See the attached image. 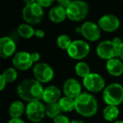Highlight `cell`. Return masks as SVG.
<instances>
[{"mask_svg": "<svg viewBox=\"0 0 123 123\" xmlns=\"http://www.w3.org/2000/svg\"><path fill=\"white\" fill-rule=\"evenodd\" d=\"M114 123H123V121H115Z\"/></svg>", "mask_w": 123, "mask_h": 123, "instance_id": "cell-36", "label": "cell"}, {"mask_svg": "<svg viewBox=\"0 0 123 123\" xmlns=\"http://www.w3.org/2000/svg\"><path fill=\"white\" fill-rule=\"evenodd\" d=\"M122 41L119 37H115L112 41H103L97 46L96 53L98 56L104 60H111L119 56L120 46Z\"/></svg>", "mask_w": 123, "mask_h": 123, "instance_id": "cell-3", "label": "cell"}, {"mask_svg": "<svg viewBox=\"0 0 123 123\" xmlns=\"http://www.w3.org/2000/svg\"><path fill=\"white\" fill-rule=\"evenodd\" d=\"M103 100L107 105H120L123 102V86L117 83L106 86L103 91Z\"/></svg>", "mask_w": 123, "mask_h": 123, "instance_id": "cell-4", "label": "cell"}, {"mask_svg": "<svg viewBox=\"0 0 123 123\" xmlns=\"http://www.w3.org/2000/svg\"><path fill=\"white\" fill-rule=\"evenodd\" d=\"M41 123H44V122H41Z\"/></svg>", "mask_w": 123, "mask_h": 123, "instance_id": "cell-37", "label": "cell"}, {"mask_svg": "<svg viewBox=\"0 0 123 123\" xmlns=\"http://www.w3.org/2000/svg\"><path fill=\"white\" fill-rule=\"evenodd\" d=\"M75 73L79 77L83 78V79L91 74L89 66L84 62H79L75 65Z\"/></svg>", "mask_w": 123, "mask_h": 123, "instance_id": "cell-23", "label": "cell"}, {"mask_svg": "<svg viewBox=\"0 0 123 123\" xmlns=\"http://www.w3.org/2000/svg\"><path fill=\"white\" fill-rule=\"evenodd\" d=\"M79 32L86 40L89 41H96L100 38V28L98 24L92 21H86L79 27Z\"/></svg>", "mask_w": 123, "mask_h": 123, "instance_id": "cell-11", "label": "cell"}, {"mask_svg": "<svg viewBox=\"0 0 123 123\" xmlns=\"http://www.w3.org/2000/svg\"><path fill=\"white\" fill-rule=\"evenodd\" d=\"M119 113L120 111L118 107L115 105H106L103 110V116L107 121H113L116 120L119 116Z\"/></svg>", "mask_w": 123, "mask_h": 123, "instance_id": "cell-21", "label": "cell"}, {"mask_svg": "<svg viewBox=\"0 0 123 123\" xmlns=\"http://www.w3.org/2000/svg\"><path fill=\"white\" fill-rule=\"evenodd\" d=\"M62 91L65 96L75 99L79 94H82V86L77 79L71 78L64 82Z\"/></svg>", "mask_w": 123, "mask_h": 123, "instance_id": "cell-14", "label": "cell"}, {"mask_svg": "<svg viewBox=\"0 0 123 123\" xmlns=\"http://www.w3.org/2000/svg\"><path fill=\"white\" fill-rule=\"evenodd\" d=\"M61 109L59 107V105L57 103H51V104H46V116L49 118L54 119L57 116H59L61 113Z\"/></svg>", "mask_w": 123, "mask_h": 123, "instance_id": "cell-24", "label": "cell"}, {"mask_svg": "<svg viewBox=\"0 0 123 123\" xmlns=\"http://www.w3.org/2000/svg\"><path fill=\"white\" fill-rule=\"evenodd\" d=\"M67 51L68 56L73 59L82 60L89 54L90 46L85 41L76 40L73 41Z\"/></svg>", "mask_w": 123, "mask_h": 123, "instance_id": "cell-8", "label": "cell"}, {"mask_svg": "<svg viewBox=\"0 0 123 123\" xmlns=\"http://www.w3.org/2000/svg\"><path fill=\"white\" fill-rule=\"evenodd\" d=\"M31 59H32L33 62H37L41 59V55H40L39 52L35 51V52L31 53Z\"/></svg>", "mask_w": 123, "mask_h": 123, "instance_id": "cell-30", "label": "cell"}, {"mask_svg": "<svg viewBox=\"0 0 123 123\" xmlns=\"http://www.w3.org/2000/svg\"><path fill=\"white\" fill-rule=\"evenodd\" d=\"M83 85L88 91L92 93H98L104 91L105 89V82L104 78L99 74L91 73L83 79Z\"/></svg>", "mask_w": 123, "mask_h": 123, "instance_id": "cell-9", "label": "cell"}, {"mask_svg": "<svg viewBox=\"0 0 123 123\" xmlns=\"http://www.w3.org/2000/svg\"><path fill=\"white\" fill-rule=\"evenodd\" d=\"M66 12L70 20L79 22L86 18L89 13V5L83 1H72L66 9Z\"/></svg>", "mask_w": 123, "mask_h": 123, "instance_id": "cell-6", "label": "cell"}, {"mask_svg": "<svg viewBox=\"0 0 123 123\" xmlns=\"http://www.w3.org/2000/svg\"><path fill=\"white\" fill-rule=\"evenodd\" d=\"M71 123H84L82 121H79V120H74V121H71Z\"/></svg>", "mask_w": 123, "mask_h": 123, "instance_id": "cell-35", "label": "cell"}, {"mask_svg": "<svg viewBox=\"0 0 123 123\" xmlns=\"http://www.w3.org/2000/svg\"><path fill=\"white\" fill-rule=\"evenodd\" d=\"M8 123H25L23 120H21L20 118H18V119H10Z\"/></svg>", "mask_w": 123, "mask_h": 123, "instance_id": "cell-34", "label": "cell"}, {"mask_svg": "<svg viewBox=\"0 0 123 123\" xmlns=\"http://www.w3.org/2000/svg\"><path fill=\"white\" fill-rule=\"evenodd\" d=\"M58 105L62 112H71L75 110V101L72 98L63 96L58 101Z\"/></svg>", "mask_w": 123, "mask_h": 123, "instance_id": "cell-20", "label": "cell"}, {"mask_svg": "<svg viewBox=\"0 0 123 123\" xmlns=\"http://www.w3.org/2000/svg\"><path fill=\"white\" fill-rule=\"evenodd\" d=\"M67 18V12L66 9L62 7L60 5H56L52 7L49 11V19L51 22L56 23H62Z\"/></svg>", "mask_w": 123, "mask_h": 123, "instance_id": "cell-18", "label": "cell"}, {"mask_svg": "<svg viewBox=\"0 0 123 123\" xmlns=\"http://www.w3.org/2000/svg\"><path fill=\"white\" fill-rule=\"evenodd\" d=\"M35 79L40 82L41 84L49 83L54 78V70L47 63L40 62L35 65L33 68Z\"/></svg>", "mask_w": 123, "mask_h": 123, "instance_id": "cell-10", "label": "cell"}, {"mask_svg": "<svg viewBox=\"0 0 123 123\" xmlns=\"http://www.w3.org/2000/svg\"><path fill=\"white\" fill-rule=\"evenodd\" d=\"M61 99V90L55 85H49L44 89L42 99L46 104L57 103Z\"/></svg>", "mask_w": 123, "mask_h": 123, "instance_id": "cell-16", "label": "cell"}, {"mask_svg": "<svg viewBox=\"0 0 123 123\" xmlns=\"http://www.w3.org/2000/svg\"><path fill=\"white\" fill-rule=\"evenodd\" d=\"M17 32L19 36L25 39H30L35 36L36 31L34 28L29 24H22L18 27Z\"/></svg>", "mask_w": 123, "mask_h": 123, "instance_id": "cell-22", "label": "cell"}, {"mask_svg": "<svg viewBox=\"0 0 123 123\" xmlns=\"http://www.w3.org/2000/svg\"><path fill=\"white\" fill-rule=\"evenodd\" d=\"M118 57L123 62V41L121 43V45L120 46V49H119V56Z\"/></svg>", "mask_w": 123, "mask_h": 123, "instance_id": "cell-33", "label": "cell"}, {"mask_svg": "<svg viewBox=\"0 0 123 123\" xmlns=\"http://www.w3.org/2000/svg\"><path fill=\"white\" fill-rule=\"evenodd\" d=\"M53 123H71V121L68 116L64 115H59L53 119Z\"/></svg>", "mask_w": 123, "mask_h": 123, "instance_id": "cell-27", "label": "cell"}, {"mask_svg": "<svg viewBox=\"0 0 123 123\" xmlns=\"http://www.w3.org/2000/svg\"><path fill=\"white\" fill-rule=\"evenodd\" d=\"M75 111L84 117H92L98 111V102L93 94L84 92L75 99Z\"/></svg>", "mask_w": 123, "mask_h": 123, "instance_id": "cell-2", "label": "cell"}, {"mask_svg": "<svg viewBox=\"0 0 123 123\" xmlns=\"http://www.w3.org/2000/svg\"><path fill=\"white\" fill-rule=\"evenodd\" d=\"M15 50L16 44L12 38L4 36L0 39V56L2 58H8L13 56Z\"/></svg>", "mask_w": 123, "mask_h": 123, "instance_id": "cell-15", "label": "cell"}, {"mask_svg": "<svg viewBox=\"0 0 123 123\" xmlns=\"http://www.w3.org/2000/svg\"><path fill=\"white\" fill-rule=\"evenodd\" d=\"M98 25L105 32H114L120 27V19L114 14H105L99 18Z\"/></svg>", "mask_w": 123, "mask_h": 123, "instance_id": "cell-13", "label": "cell"}, {"mask_svg": "<svg viewBox=\"0 0 123 123\" xmlns=\"http://www.w3.org/2000/svg\"><path fill=\"white\" fill-rule=\"evenodd\" d=\"M26 106H25L22 101L16 100L11 103L9 108V113L11 119H18L22 116V115L25 112Z\"/></svg>", "mask_w": 123, "mask_h": 123, "instance_id": "cell-19", "label": "cell"}, {"mask_svg": "<svg viewBox=\"0 0 123 123\" xmlns=\"http://www.w3.org/2000/svg\"><path fill=\"white\" fill-rule=\"evenodd\" d=\"M44 88L42 84L35 79H29L23 80L18 85L17 94L20 99L28 102L40 101L42 99Z\"/></svg>", "mask_w": 123, "mask_h": 123, "instance_id": "cell-1", "label": "cell"}, {"mask_svg": "<svg viewBox=\"0 0 123 123\" xmlns=\"http://www.w3.org/2000/svg\"><path fill=\"white\" fill-rule=\"evenodd\" d=\"M73 43V41L71 40L70 36L68 35H61L56 39V44L57 46L62 50H66L68 51L70 47L71 44Z\"/></svg>", "mask_w": 123, "mask_h": 123, "instance_id": "cell-25", "label": "cell"}, {"mask_svg": "<svg viewBox=\"0 0 123 123\" xmlns=\"http://www.w3.org/2000/svg\"><path fill=\"white\" fill-rule=\"evenodd\" d=\"M1 75L4 77V79H5V81L8 84V83H13L16 80L18 77V73L14 68H9L5 69Z\"/></svg>", "mask_w": 123, "mask_h": 123, "instance_id": "cell-26", "label": "cell"}, {"mask_svg": "<svg viewBox=\"0 0 123 123\" xmlns=\"http://www.w3.org/2000/svg\"><path fill=\"white\" fill-rule=\"evenodd\" d=\"M36 2L42 8H49L54 4V1L52 0H37Z\"/></svg>", "mask_w": 123, "mask_h": 123, "instance_id": "cell-28", "label": "cell"}, {"mask_svg": "<svg viewBox=\"0 0 123 123\" xmlns=\"http://www.w3.org/2000/svg\"><path fill=\"white\" fill-rule=\"evenodd\" d=\"M44 15L43 8L38 4L36 1L30 4H26L23 9L22 16L26 24L36 25L41 21Z\"/></svg>", "mask_w": 123, "mask_h": 123, "instance_id": "cell-5", "label": "cell"}, {"mask_svg": "<svg viewBox=\"0 0 123 123\" xmlns=\"http://www.w3.org/2000/svg\"><path fill=\"white\" fill-rule=\"evenodd\" d=\"M71 2H72V1H69V0H59L57 3H58V5L63 7L64 9H67V8L70 5Z\"/></svg>", "mask_w": 123, "mask_h": 123, "instance_id": "cell-29", "label": "cell"}, {"mask_svg": "<svg viewBox=\"0 0 123 123\" xmlns=\"http://www.w3.org/2000/svg\"><path fill=\"white\" fill-rule=\"evenodd\" d=\"M12 63L16 69L20 71H26L33 65L31 53L27 51H19L15 53L12 59Z\"/></svg>", "mask_w": 123, "mask_h": 123, "instance_id": "cell-12", "label": "cell"}, {"mask_svg": "<svg viewBox=\"0 0 123 123\" xmlns=\"http://www.w3.org/2000/svg\"><path fill=\"white\" fill-rule=\"evenodd\" d=\"M35 36H36L37 38H43L45 36V31H42V30H36V33H35Z\"/></svg>", "mask_w": 123, "mask_h": 123, "instance_id": "cell-32", "label": "cell"}, {"mask_svg": "<svg viewBox=\"0 0 123 123\" xmlns=\"http://www.w3.org/2000/svg\"><path fill=\"white\" fill-rule=\"evenodd\" d=\"M25 114L28 120L33 123H41L46 116V106L41 101H33L26 105Z\"/></svg>", "mask_w": 123, "mask_h": 123, "instance_id": "cell-7", "label": "cell"}, {"mask_svg": "<svg viewBox=\"0 0 123 123\" xmlns=\"http://www.w3.org/2000/svg\"><path fill=\"white\" fill-rule=\"evenodd\" d=\"M106 70L113 77H120L123 74V62L120 58H113L106 62Z\"/></svg>", "mask_w": 123, "mask_h": 123, "instance_id": "cell-17", "label": "cell"}, {"mask_svg": "<svg viewBox=\"0 0 123 123\" xmlns=\"http://www.w3.org/2000/svg\"><path fill=\"white\" fill-rule=\"evenodd\" d=\"M6 84H7V82L5 81V79H4V77L2 75H0V90H4Z\"/></svg>", "mask_w": 123, "mask_h": 123, "instance_id": "cell-31", "label": "cell"}]
</instances>
